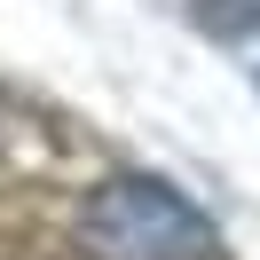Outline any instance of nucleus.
I'll list each match as a JSON object with an SVG mask.
<instances>
[{
  "mask_svg": "<svg viewBox=\"0 0 260 260\" xmlns=\"http://www.w3.org/2000/svg\"><path fill=\"white\" fill-rule=\"evenodd\" d=\"M189 16L213 40H252L260 32V0H189Z\"/></svg>",
  "mask_w": 260,
  "mask_h": 260,
  "instance_id": "2",
  "label": "nucleus"
},
{
  "mask_svg": "<svg viewBox=\"0 0 260 260\" xmlns=\"http://www.w3.org/2000/svg\"><path fill=\"white\" fill-rule=\"evenodd\" d=\"M79 237H87L95 260H213L221 252L213 221L174 189V181H150V174L103 181V189L79 205Z\"/></svg>",
  "mask_w": 260,
  "mask_h": 260,
  "instance_id": "1",
  "label": "nucleus"
}]
</instances>
